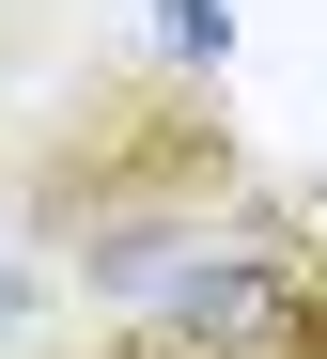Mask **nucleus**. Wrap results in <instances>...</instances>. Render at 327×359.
Masks as SVG:
<instances>
[{"mask_svg":"<svg viewBox=\"0 0 327 359\" xmlns=\"http://www.w3.org/2000/svg\"><path fill=\"white\" fill-rule=\"evenodd\" d=\"M265 203V141H249L234 79L156 63V47H94L47 94L0 109V234L78 297V313H141V297L218 250Z\"/></svg>","mask_w":327,"mask_h":359,"instance_id":"f257e3e1","label":"nucleus"},{"mask_svg":"<svg viewBox=\"0 0 327 359\" xmlns=\"http://www.w3.org/2000/svg\"><path fill=\"white\" fill-rule=\"evenodd\" d=\"M94 359H327V188L265 172V203L187 250L141 313H109Z\"/></svg>","mask_w":327,"mask_h":359,"instance_id":"f03ea898","label":"nucleus"},{"mask_svg":"<svg viewBox=\"0 0 327 359\" xmlns=\"http://www.w3.org/2000/svg\"><path fill=\"white\" fill-rule=\"evenodd\" d=\"M0 359H94V313L16 250V234H0Z\"/></svg>","mask_w":327,"mask_h":359,"instance_id":"7ed1b4c3","label":"nucleus"},{"mask_svg":"<svg viewBox=\"0 0 327 359\" xmlns=\"http://www.w3.org/2000/svg\"><path fill=\"white\" fill-rule=\"evenodd\" d=\"M16 63H32V16H0V109H16Z\"/></svg>","mask_w":327,"mask_h":359,"instance_id":"20e7f679","label":"nucleus"},{"mask_svg":"<svg viewBox=\"0 0 327 359\" xmlns=\"http://www.w3.org/2000/svg\"><path fill=\"white\" fill-rule=\"evenodd\" d=\"M0 16H32V0H0Z\"/></svg>","mask_w":327,"mask_h":359,"instance_id":"39448f33","label":"nucleus"}]
</instances>
